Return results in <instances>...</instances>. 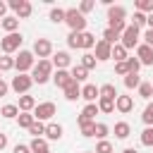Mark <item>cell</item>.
I'll return each instance as SVG.
<instances>
[{
	"mask_svg": "<svg viewBox=\"0 0 153 153\" xmlns=\"http://www.w3.org/2000/svg\"><path fill=\"white\" fill-rule=\"evenodd\" d=\"M50 22H55V24L65 22V10H62V7H53V10H50Z\"/></svg>",
	"mask_w": 153,
	"mask_h": 153,
	"instance_id": "f35d334b",
	"label": "cell"
},
{
	"mask_svg": "<svg viewBox=\"0 0 153 153\" xmlns=\"http://www.w3.org/2000/svg\"><path fill=\"white\" fill-rule=\"evenodd\" d=\"M127 67H129V72L139 74V69H141V62H139L136 57H127Z\"/></svg>",
	"mask_w": 153,
	"mask_h": 153,
	"instance_id": "bcb514c9",
	"label": "cell"
},
{
	"mask_svg": "<svg viewBox=\"0 0 153 153\" xmlns=\"http://www.w3.org/2000/svg\"><path fill=\"white\" fill-rule=\"evenodd\" d=\"M93 48H96V55H93V57H96L98 62L110 60V55H112V45H110V43H105V41L100 38V41H96V45H93Z\"/></svg>",
	"mask_w": 153,
	"mask_h": 153,
	"instance_id": "8fae6325",
	"label": "cell"
},
{
	"mask_svg": "<svg viewBox=\"0 0 153 153\" xmlns=\"http://www.w3.org/2000/svg\"><path fill=\"white\" fill-rule=\"evenodd\" d=\"M10 69H14V57H10V55L0 57V72H10Z\"/></svg>",
	"mask_w": 153,
	"mask_h": 153,
	"instance_id": "b9f144b4",
	"label": "cell"
},
{
	"mask_svg": "<svg viewBox=\"0 0 153 153\" xmlns=\"http://www.w3.org/2000/svg\"><path fill=\"white\" fill-rule=\"evenodd\" d=\"M65 24L72 29V31H76V33H81V31H86V17L76 10V7H69V10H65Z\"/></svg>",
	"mask_w": 153,
	"mask_h": 153,
	"instance_id": "6da1fadb",
	"label": "cell"
},
{
	"mask_svg": "<svg viewBox=\"0 0 153 153\" xmlns=\"http://www.w3.org/2000/svg\"><path fill=\"white\" fill-rule=\"evenodd\" d=\"M22 43H24V36H22L19 31H14V33H5V38H0V48H2L5 55H12L14 50H19Z\"/></svg>",
	"mask_w": 153,
	"mask_h": 153,
	"instance_id": "277c9868",
	"label": "cell"
},
{
	"mask_svg": "<svg viewBox=\"0 0 153 153\" xmlns=\"http://www.w3.org/2000/svg\"><path fill=\"white\" fill-rule=\"evenodd\" d=\"M29 134H31L33 139H41V136L45 134V122H38V120H36V122L29 127Z\"/></svg>",
	"mask_w": 153,
	"mask_h": 153,
	"instance_id": "1f68e13d",
	"label": "cell"
},
{
	"mask_svg": "<svg viewBox=\"0 0 153 153\" xmlns=\"http://www.w3.org/2000/svg\"><path fill=\"white\" fill-rule=\"evenodd\" d=\"M50 76H53V62H50V60H38V62L33 65V69H31L33 84H45Z\"/></svg>",
	"mask_w": 153,
	"mask_h": 153,
	"instance_id": "7a4b0ae2",
	"label": "cell"
},
{
	"mask_svg": "<svg viewBox=\"0 0 153 153\" xmlns=\"http://www.w3.org/2000/svg\"><path fill=\"white\" fill-rule=\"evenodd\" d=\"M69 74H72V79H74V81H76V84H79V81H84V79H86V76H88V72H86V69H84V67H81V65H74V67H72V72H69Z\"/></svg>",
	"mask_w": 153,
	"mask_h": 153,
	"instance_id": "d6a6232c",
	"label": "cell"
},
{
	"mask_svg": "<svg viewBox=\"0 0 153 153\" xmlns=\"http://www.w3.org/2000/svg\"><path fill=\"white\" fill-rule=\"evenodd\" d=\"M65 98H67V100H76V98H81V86H79L76 81H72V84L65 88Z\"/></svg>",
	"mask_w": 153,
	"mask_h": 153,
	"instance_id": "cb8c5ba5",
	"label": "cell"
},
{
	"mask_svg": "<svg viewBox=\"0 0 153 153\" xmlns=\"http://www.w3.org/2000/svg\"><path fill=\"white\" fill-rule=\"evenodd\" d=\"M31 53H33V57L38 55V60H48V57L53 55V43H50L48 38H36Z\"/></svg>",
	"mask_w": 153,
	"mask_h": 153,
	"instance_id": "9c48e42d",
	"label": "cell"
},
{
	"mask_svg": "<svg viewBox=\"0 0 153 153\" xmlns=\"http://www.w3.org/2000/svg\"><path fill=\"white\" fill-rule=\"evenodd\" d=\"M96 115H98V105H96V103H88V105L81 110V117H84V120H91V122H96Z\"/></svg>",
	"mask_w": 153,
	"mask_h": 153,
	"instance_id": "4dcf8cb0",
	"label": "cell"
},
{
	"mask_svg": "<svg viewBox=\"0 0 153 153\" xmlns=\"http://www.w3.org/2000/svg\"><path fill=\"white\" fill-rule=\"evenodd\" d=\"M93 7H96V2H93V0H84V2H81V5L76 7V10H79V12H81V14L86 17V12H91Z\"/></svg>",
	"mask_w": 153,
	"mask_h": 153,
	"instance_id": "f6af8a7d",
	"label": "cell"
},
{
	"mask_svg": "<svg viewBox=\"0 0 153 153\" xmlns=\"http://www.w3.org/2000/svg\"><path fill=\"white\" fill-rule=\"evenodd\" d=\"M7 7L14 12L17 19H26V17H31V12H33V7H31L29 0H10Z\"/></svg>",
	"mask_w": 153,
	"mask_h": 153,
	"instance_id": "ba28073f",
	"label": "cell"
},
{
	"mask_svg": "<svg viewBox=\"0 0 153 153\" xmlns=\"http://www.w3.org/2000/svg\"><path fill=\"white\" fill-rule=\"evenodd\" d=\"M50 62H53V67H57V69H67V67L72 65V55H69L67 50H57Z\"/></svg>",
	"mask_w": 153,
	"mask_h": 153,
	"instance_id": "7c38bea8",
	"label": "cell"
},
{
	"mask_svg": "<svg viewBox=\"0 0 153 153\" xmlns=\"http://www.w3.org/2000/svg\"><path fill=\"white\" fill-rule=\"evenodd\" d=\"M136 91H139V96H141V98H146V100H148V98L153 96V84H151V81H141Z\"/></svg>",
	"mask_w": 153,
	"mask_h": 153,
	"instance_id": "e575fe53",
	"label": "cell"
},
{
	"mask_svg": "<svg viewBox=\"0 0 153 153\" xmlns=\"http://www.w3.org/2000/svg\"><path fill=\"white\" fill-rule=\"evenodd\" d=\"M141 143L148 146V148H153V127H146L141 131Z\"/></svg>",
	"mask_w": 153,
	"mask_h": 153,
	"instance_id": "8d00e7d4",
	"label": "cell"
},
{
	"mask_svg": "<svg viewBox=\"0 0 153 153\" xmlns=\"http://www.w3.org/2000/svg\"><path fill=\"white\" fill-rule=\"evenodd\" d=\"M120 93H117V88H115V84H103V86H98V98H110V100H115Z\"/></svg>",
	"mask_w": 153,
	"mask_h": 153,
	"instance_id": "7402d4cb",
	"label": "cell"
},
{
	"mask_svg": "<svg viewBox=\"0 0 153 153\" xmlns=\"http://www.w3.org/2000/svg\"><path fill=\"white\" fill-rule=\"evenodd\" d=\"M33 122H36V120H33V115H31V112H19V115H17V124H19L22 129H29Z\"/></svg>",
	"mask_w": 153,
	"mask_h": 153,
	"instance_id": "83f0119b",
	"label": "cell"
},
{
	"mask_svg": "<svg viewBox=\"0 0 153 153\" xmlns=\"http://www.w3.org/2000/svg\"><path fill=\"white\" fill-rule=\"evenodd\" d=\"M29 148H31V153H50V148H48V141L41 136V139H33L31 143H29Z\"/></svg>",
	"mask_w": 153,
	"mask_h": 153,
	"instance_id": "603a6c76",
	"label": "cell"
},
{
	"mask_svg": "<svg viewBox=\"0 0 153 153\" xmlns=\"http://www.w3.org/2000/svg\"><path fill=\"white\" fill-rule=\"evenodd\" d=\"M108 134H110V127H108L105 122H96V136H98V139L103 141V139H105Z\"/></svg>",
	"mask_w": 153,
	"mask_h": 153,
	"instance_id": "60d3db41",
	"label": "cell"
},
{
	"mask_svg": "<svg viewBox=\"0 0 153 153\" xmlns=\"http://www.w3.org/2000/svg\"><path fill=\"white\" fill-rule=\"evenodd\" d=\"M33 65H36V57H33L31 50H19V55L14 57V69H17V74H26L29 69H33Z\"/></svg>",
	"mask_w": 153,
	"mask_h": 153,
	"instance_id": "5b68a950",
	"label": "cell"
},
{
	"mask_svg": "<svg viewBox=\"0 0 153 153\" xmlns=\"http://www.w3.org/2000/svg\"><path fill=\"white\" fill-rule=\"evenodd\" d=\"M141 120H143V124H146V127H153V103H148V105L143 108Z\"/></svg>",
	"mask_w": 153,
	"mask_h": 153,
	"instance_id": "74e56055",
	"label": "cell"
},
{
	"mask_svg": "<svg viewBox=\"0 0 153 153\" xmlns=\"http://www.w3.org/2000/svg\"><path fill=\"white\" fill-rule=\"evenodd\" d=\"M110 57H115V62H124L129 55H127V50H124V45H120V43H115L112 45V55Z\"/></svg>",
	"mask_w": 153,
	"mask_h": 153,
	"instance_id": "f1b7e54d",
	"label": "cell"
},
{
	"mask_svg": "<svg viewBox=\"0 0 153 153\" xmlns=\"http://www.w3.org/2000/svg\"><path fill=\"white\" fill-rule=\"evenodd\" d=\"M136 12L151 14V12H153V0H136Z\"/></svg>",
	"mask_w": 153,
	"mask_h": 153,
	"instance_id": "d590c367",
	"label": "cell"
},
{
	"mask_svg": "<svg viewBox=\"0 0 153 153\" xmlns=\"http://www.w3.org/2000/svg\"><path fill=\"white\" fill-rule=\"evenodd\" d=\"M139 38H141V29H136L134 24H127V29L120 36V45H124V50H131L139 45Z\"/></svg>",
	"mask_w": 153,
	"mask_h": 153,
	"instance_id": "3957f363",
	"label": "cell"
},
{
	"mask_svg": "<svg viewBox=\"0 0 153 153\" xmlns=\"http://www.w3.org/2000/svg\"><path fill=\"white\" fill-rule=\"evenodd\" d=\"M136 60H139L141 65L151 67V65H153V48H148L146 43H139V45H136Z\"/></svg>",
	"mask_w": 153,
	"mask_h": 153,
	"instance_id": "30bf717a",
	"label": "cell"
},
{
	"mask_svg": "<svg viewBox=\"0 0 153 153\" xmlns=\"http://www.w3.org/2000/svg\"><path fill=\"white\" fill-rule=\"evenodd\" d=\"M146 26H148V29H153V12H151V14H146Z\"/></svg>",
	"mask_w": 153,
	"mask_h": 153,
	"instance_id": "11a10c76",
	"label": "cell"
},
{
	"mask_svg": "<svg viewBox=\"0 0 153 153\" xmlns=\"http://www.w3.org/2000/svg\"><path fill=\"white\" fill-rule=\"evenodd\" d=\"M136 29H141V26H146V14H141V12H134V22H131Z\"/></svg>",
	"mask_w": 153,
	"mask_h": 153,
	"instance_id": "c3c4849f",
	"label": "cell"
},
{
	"mask_svg": "<svg viewBox=\"0 0 153 153\" xmlns=\"http://www.w3.org/2000/svg\"><path fill=\"white\" fill-rule=\"evenodd\" d=\"M76 124H79V129H81V136H96V122H91V120H84L81 115L76 117Z\"/></svg>",
	"mask_w": 153,
	"mask_h": 153,
	"instance_id": "2e32d148",
	"label": "cell"
},
{
	"mask_svg": "<svg viewBox=\"0 0 153 153\" xmlns=\"http://www.w3.org/2000/svg\"><path fill=\"white\" fill-rule=\"evenodd\" d=\"M127 17V10L122 5H110L108 7V22H124Z\"/></svg>",
	"mask_w": 153,
	"mask_h": 153,
	"instance_id": "e0dca14e",
	"label": "cell"
},
{
	"mask_svg": "<svg viewBox=\"0 0 153 153\" xmlns=\"http://www.w3.org/2000/svg\"><path fill=\"white\" fill-rule=\"evenodd\" d=\"M7 91H10L7 81H5V79H0V98H2V96H7Z\"/></svg>",
	"mask_w": 153,
	"mask_h": 153,
	"instance_id": "816d5d0a",
	"label": "cell"
},
{
	"mask_svg": "<svg viewBox=\"0 0 153 153\" xmlns=\"http://www.w3.org/2000/svg\"><path fill=\"white\" fill-rule=\"evenodd\" d=\"M5 148H7V134L0 131V151H5Z\"/></svg>",
	"mask_w": 153,
	"mask_h": 153,
	"instance_id": "f5cc1de1",
	"label": "cell"
},
{
	"mask_svg": "<svg viewBox=\"0 0 153 153\" xmlns=\"http://www.w3.org/2000/svg\"><path fill=\"white\" fill-rule=\"evenodd\" d=\"M55 112H57L55 103L45 100V103H36V108H33V112H31V115H33V120H38V122H50Z\"/></svg>",
	"mask_w": 153,
	"mask_h": 153,
	"instance_id": "8992f818",
	"label": "cell"
},
{
	"mask_svg": "<svg viewBox=\"0 0 153 153\" xmlns=\"http://www.w3.org/2000/svg\"><path fill=\"white\" fill-rule=\"evenodd\" d=\"M31 86H33L31 74H17V76H12V84H10V88H12L14 93H19V96L29 93V88H31Z\"/></svg>",
	"mask_w": 153,
	"mask_h": 153,
	"instance_id": "52a82bcc",
	"label": "cell"
},
{
	"mask_svg": "<svg viewBox=\"0 0 153 153\" xmlns=\"http://www.w3.org/2000/svg\"><path fill=\"white\" fill-rule=\"evenodd\" d=\"M122 153H139V151H136V148H124Z\"/></svg>",
	"mask_w": 153,
	"mask_h": 153,
	"instance_id": "9f6ffc18",
	"label": "cell"
},
{
	"mask_svg": "<svg viewBox=\"0 0 153 153\" xmlns=\"http://www.w3.org/2000/svg\"><path fill=\"white\" fill-rule=\"evenodd\" d=\"M43 139H45V141H60V139H62V124H57V122H48V124H45V134H43Z\"/></svg>",
	"mask_w": 153,
	"mask_h": 153,
	"instance_id": "5bb4252c",
	"label": "cell"
},
{
	"mask_svg": "<svg viewBox=\"0 0 153 153\" xmlns=\"http://www.w3.org/2000/svg\"><path fill=\"white\" fill-rule=\"evenodd\" d=\"M0 115H2L5 120H14V117L19 115V108H17L14 103H7V105H2V108H0Z\"/></svg>",
	"mask_w": 153,
	"mask_h": 153,
	"instance_id": "d4e9b609",
	"label": "cell"
},
{
	"mask_svg": "<svg viewBox=\"0 0 153 153\" xmlns=\"http://www.w3.org/2000/svg\"><path fill=\"white\" fill-rule=\"evenodd\" d=\"M0 26H2L7 33H14V31L19 29V19H17L14 14H7V17H2V19H0Z\"/></svg>",
	"mask_w": 153,
	"mask_h": 153,
	"instance_id": "d6986e66",
	"label": "cell"
},
{
	"mask_svg": "<svg viewBox=\"0 0 153 153\" xmlns=\"http://www.w3.org/2000/svg\"><path fill=\"white\" fill-rule=\"evenodd\" d=\"M103 41L110 43V45H115V43L120 41V33H115L112 29H105V31H103Z\"/></svg>",
	"mask_w": 153,
	"mask_h": 153,
	"instance_id": "ab89813d",
	"label": "cell"
},
{
	"mask_svg": "<svg viewBox=\"0 0 153 153\" xmlns=\"http://www.w3.org/2000/svg\"><path fill=\"white\" fill-rule=\"evenodd\" d=\"M115 74H120V76H127V74H129L127 60H124V62H115Z\"/></svg>",
	"mask_w": 153,
	"mask_h": 153,
	"instance_id": "7dc6e473",
	"label": "cell"
},
{
	"mask_svg": "<svg viewBox=\"0 0 153 153\" xmlns=\"http://www.w3.org/2000/svg\"><path fill=\"white\" fill-rule=\"evenodd\" d=\"M98 112H105V115H110L112 110H115V100H110V98H98Z\"/></svg>",
	"mask_w": 153,
	"mask_h": 153,
	"instance_id": "4316f807",
	"label": "cell"
},
{
	"mask_svg": "<svg viewBox=\"0 0 153 153\" xmlns=\"http://www.w3.org/2000/svg\"><path fill=\"white\" fill-rule=\"evenodd\" d=\"M96 45V36L93 33H88V31H81V36H79V50H91Z\"/></svg>",
	"mask_w": 153,
	"mask_h": 153,
	"instance_id": "ffe728a7",
	"label": "cell"
},
{
	"mask_svg": "<svg viewBox=\"0 0 153 153\" xmlns=\"http://www.w3.org/2000/svg\"><path fill=\"white\" fill-rule=\"evenodd\" d=\"M12 153H31V148H29L26 143H17V146L12 148Z\"/></svg>",
	"mask_w": 153,
	"mask_h": 153,
	"instance_id": "f907efd6",
	"label": "cell"
},
{
	"mask_svg": "<svg viewBox=\"0 0 153 153\" xmlns=\"http://www.w3.org/2000/svg\"><path fill=\"white\" fill-rule=\"evenodd\" d=\"M81 98L88 100V103H96V100H98V86H96V84H86V86H81Z\"/></svg>",
	"mask_w": 153,
	"mask_h": 153,
	"instance_id": "44dd1931",
	"label": "cell"
},
{
	"mask_svg": "<svg viewBox=\"0 0 153 153\" xmlns=\"http://www.w3.org/2000/svg\"><path fill=\"white\" fill-rule=\"evenodd\" d=\"M115 110L122 112V115L131 112V110H134V98H131V96H117V98H115Z\"/></svg>",
	"mask_w": 153,
	"mask_h": 153,
	"instance_id": "4fadbf2b",
	"label": "cell"
},
{
	"mask_svg": "<svg viewBox=\"0 0 153 153\" xmlns=\"http://www.w3.org/2000/svg\"><path fill=\"white\" fill-rule=\"evenodd\" d=\"M17 108H19V112H33V108H36V98L29 96V93H24V96H19Z\"/></svg>",
	"mask_w": 153,
	"mask_h": 153,
	"instance_id": "ac0fdd59",
	"label": "cell"
},
{
	"mask_svg": "<svg viewBox=\"0 0 153 153\" xmlns=\"http://www.w3.org/2000/svg\"><path fill=\"white\" fill-rule=\"evenodd\" d=\"M84 153H93V151H84Z\"/></svg>",
	"mask_w": 153,
	"mask_h": 153,
	"instance_id": "6f0895ef",
	"label": "cell"
},
{
	"mask_svg": "<svg viewBox=\"0 0 153 153\" xmlns=\"http://www.w3.org/2000/svg\"><path fill=\"white\" fill-rule=\"evenodd\" d=\"M143 43H146L148 48H153V29H146V31H143Z\"/></svg>",
	"mask_w": 153,
	"mask_h": 153,
	"instance_id": "681fc988",
	"label": "cell"
},
{
	"mask_svg": "<svg viewBox=\"0 0 153 153\" xmlns=\"http://www.w3.org/2000/svg\"><path fill=\"white\" fill-rule=\"evenodd\" d=\"M93 153H112V143H110L108 139H103V141L96 143V151H93Z\"/></svg>",
	"mask_w": 153,
	"mask_h": 153,
	"instance_id": "7bdbcfd3",
	"label": "cell"
},
{
	"mask_svg": "<svg viewBox=\"0 0 153 153\" xmlns=\"http://www.w3.org/2000/svg\"><path fill=\"white\" fill-rule=\"evenodd\" d=\"M129 134H131L129 122H115V136H117V139H127Z\"/></svg>",
	"mask_w": 153,
	"mask_h": 153,
	"instance_id": "484cf974",
	"label": "cell"
},
{
	"mask_svg": "<svg viewBox=\"0 0 153 153\" xmlns=\"http://www.w3.org/2000/svg\"><path fill=\"white\" fill-rule=\"evenodd\" d=\"M53 81H55V86H57V88H62V91H65L74 79H72V74H69L67 69H57V72L53 74Z\"/></svg>",
	"mask_w": 153,
	"mask_h": 153,
	"instance_id": "9a60e30c",
	"label": "cell"
},
{
	"mask_svg": "<svg viewBox=\"0 0 153 153\" xmlns=\"http://www.w3.org/2000/svg\"><path fill=\"white\" fill-rule=\"evenodd\" d=\"M7 10H10V7H7V2H2V0H0V19H2V17H7Z\"/></svg>",
	"mask_w": 153,
	"mask_h": 153,
	"instance_id": "db71d44e",
	"label": "cell"
},
{
	"mask_svg": "<svg viewBox=\"0 0 153 153\" xmlns=\"http://www.w3.org/2000/svg\"><path fill=\"white\" fill-rule=\"evenodd\" d=\"M139 84H141V76L139 74H134V72H129L127 76H124V86L131 91V88H139Z\"/></svg>",
	"mask_w": 153,
	"mask_h": 153,
	"instance_id": "836d02e7",
	"label": "cell"
},
{
	"mask_svg": "<svg viewBox=\"0 0 153 153\" xmlns=\"http://www.w3.org/2000/svg\"><path fill=\"white\" fill-rule=\"evenodd\" d=\"M79 36H81V33H76V31H69V36H67V45L76 50V48H79Z\"/></svg>",
	"mask_w": 153,
	"mask_h": 153,
	"instance_id": "ee69618b",
	"label": "cell"
},
{
	"mask_svg": "<svg viewBox=\"0 0 153 153\" xmlns=\"http://www.w3.org/2000/svg\"><path fill=\"white\" fill-rule=\"evenodd\" d=\"M96 62H98V60L93 57V53H84V55H81V62H79V65H81V67H84L86 72H91V69L96 67Z\"/></svg>",
	"mask_w": 153,
	"mask_h": 153,
	"instance_id": "f546056e",
	"label": "cell"
}]
</instances>
